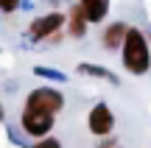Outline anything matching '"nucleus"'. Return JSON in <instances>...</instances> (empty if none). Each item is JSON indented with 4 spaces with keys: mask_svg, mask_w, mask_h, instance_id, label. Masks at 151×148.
Segmentation results:
<instances>
[{
    "mask_svg": "<svg viewBox=\"0 0 151 148\" xmlns=\"http://www.w3.org/2000/svg\"><path fill=\"white\" fill-rule=\"evenodd\" d=\"M120 61H123L126 73L132 76H146L151 70V48H148V36L140 28L132 25L126 31L123 48H120Z\"/></svg>",
    "mask_w": 151,
    "mask_h": 148,
    "instance_id": "obj_1",
    "label": "nucleus"
},
{
    "mask_svg": "<svg viewBox=\"0 0 151 148\" xmlns=\"http://www.w3.org/2000/svg\"><path fill=\"white\" fill-rule=\"evenodd\" d=\"M53 120L56 115L45 109H34V106H22V115H20V129L28 134L31 140H42L53 132Z\"/></svg>",
    "mask_w": 151,
    "mask_h": 148,
    "instance_id": "obj_2",
    "label": "nucleus"
},
{
    "mask_svg": "<svg viewBox=\"0 0 151 148\" xmlns=\"http://www.w3.org/2000/svg\"><path fill=\"white\" fill-rule=\"evenodd\" d=\"M65 25H67V14H65V11H48V14H39V17H34V20H31L28 34H31V39L42 42V39L59 36V31Z\"/></svg>",
    "mask_w": 151,
    "mask_h": 148,
    "instance_id": "obj_3",
    "label": "nucleus"
},
{
    "mask_svg": "<svg viewBox=\"0 0 151 148\" xmlns=\"http://www.w3.org/2000/svg\"><path fill=\"white\" fill-rule=\"evenodd\" d=\"M25 106L45 109V112H50V115H59V112L65 109V95H62L59 89H53V87H37V89L28 92Z\"/></svg>",
    "mask_w": 151,
    "mask_h": 148,
    "instance_id": "obj_4",
    "label": "nucleus"
},
{
    "mask_svg": "<svg viewBox=\"0 0 151 148\" xmlns=\"http://www.w3.org/2000/svg\"><path fill=\"white\" fill-rule=\"evenodd\" d=\"M87 129L92 137H112L115 132V112L109 109V104H95L87 115Z\"/></svg>",
    "mask_w": 151,
    "mask_h": 148,
    "instance_id": "obj_5",
    "label": "nucleus"
},
{
    "mask_svg": "<svg viewBox=\"0 0 151 148\" xmlns=\"http://www.w3.org/2000/svg\"><path fill=\"white\" fill-rule=\"evenodd\" d=\"M126 31H129L126 22H109L101 31V48L104 50H120L123 48V39H126Z\"/></svg>",
    "mask_w": 151,
    "mask_h": 148,
    "instance_id": "obj_6",
    "label": "nucleus"
},
{
    "mask_svg": "<svg viewBox=\"0 0 151 148\" xmlns=\"http://www.w3.org/2000/svg\"><path fill=\"white\" fill-rule=\"evenodd\" d=\"M109 6H112V0H78V9L84 11V17H87L90 25H98V22L106 20Z\"/></svg>",
    "mask_w": 151,
    "mask_h": 148,
    "instance_id": "obj_7",
    "label": "nucleus"
},
{
    "mask_svg": "<svg viewBox=\"0 0 151 148\" xmlns=\"http://www.w3.org/2000/svg\"><path fill=\"white\" fill-rule=\"evenodd\" d=\"M87 25H90V22H87V17H84V11L78 9V3L73 6L70 11H67V34H70L73 39H81L87 34Z\"/></svg>",
    "mask_w": 151,
    "mask_h": 148,
    "instance_id": "obj_8",
    "label": "nucleus"
},
{
    "mask_svg": "<svg viewBox=\"0 0 151 148\" xmlns=\"http://www.w3.org/2000/svg\"><path fill=\"white\" fill-rule=\"evenodd\" d=\"M78 73H84V76H92V78H104V81H112V84H118V76H115L112 70H106V67H98V64H78Z\"/></svg>",
    "mask_w": 151,
    "mask_h": 148,
    "instance_id": "obj_9",
    "label": "nucleus"
},
{
    "mask_svg": "<svg viewBox=\"0 0 151 148\" xmlns=\"http://www.w3.org/2000/svg\"><path fill=\"white\" fill-rule=\"evenodd\" d=\"M28 148H62V143H59L56 137H50V134H48V137H42V140H34Z\"/></svg>",
    "mask_w": 151,
    "mask_h": 148,
    "instance_id": "obj_10",
    "label": "nucleus"
},
{
    "mask_svg": "<svg viewBox=\"0 0 151 148\" xmlns=\"http://www.w3.org/2000/svg\"><path fill=\"white\" fill-rule=\"evenodd\" d=\"M34 73L37 76H42V78H56V81H62V73H56V70H48V67H34Z\"/></svg>",
    "mask_w": 151,
    "mask_h": 148,
    "instance_id": "obj_11",
    "label": "nucleus"
},
{
    "mask_svg": "<svg viewBox=\"0 0 151 148\" xmlns=\"http://www.w3.org/2000/svg\"><path fill=\"white\" fill-rule=\"evenodd\" d=\"M20 3H22V0H0V11L11 14V11H17V9H20Z\"/></svg>",
    "mask_w": 151,
    "mask_h": 148,
    "instance_id": "obj_12",
    "label": "nucleus"
},
{
    "mask_svg": "<svg viewBox=\"0 0 151 148\" xmlns=\"http://www.w3.org/2000/svg\"><path fill=\"white\" fill-rule=\"evenodd\" d=\"M0 120H3V104H0Z\"/></svg>",
    "mask_w": 151,
    "mask_h": 148,
    "instance_id": "obj_13",
    "label": "nucleus"
},
{
    "mask_svg": "<svg viewBox=\"0 0 151 148\" xmlns=\"http://www.w3.org/2000/svg\"><path fill=\"white\" fill-rule=\"evenodd\" d=\"M115 148H118V145H115Z\"/></svg>",
    "mask_w": 151,
    "mask_h": 148,
    "instance_id": "obj_14",
    "label": "nucleus"
}]
</instances>
